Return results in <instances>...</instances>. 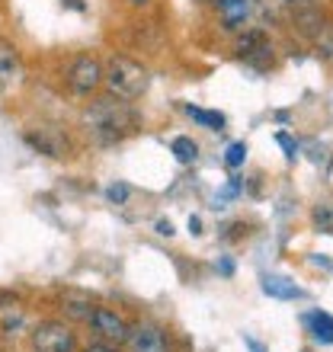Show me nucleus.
Returning a JSON list of instances; mask_svg holds the SVG:
<instances>
[{
    "label": "nucleus",
    "mask_w": 333,
    "mask_h": 352,
    "mask_svg": "<svg viewBox=\"0 0 333 352\" xmlns=\"http://www.w3.org/2000/svg\"><path fill=\"white\" fill-rule=\"evenodd\" d=\"M65 314L74 317V320H83L87 324V317L93 314V305L87 298H74V301H65Z\"/></svg>",
    "instance_id": "15"
},
{
    "label": "nucleus",
    "mask_w": 333,
    "mask_h": 352,
    "mask_svg": "<svg viewBox=\"0 0 333 352\" xmlns=\"http://www.w3.org/2000/svg\"><path fill=\"white\" fill-rule=\"evenodd\" d=\"M65 84L74 96H93V93L103 87V65L100 58L93 55H77L71 65H67Z\"/></svg>",
    "instance_id": "3"
},
{
    "label": "nucleus",
    "mask_w": 333,
    "mask_h": 352,
    "mask_svg": "<svg viewBox=\"0 0 333 352\" xmlns=\"http://www.w3.org/2000/svg\"><path fill=\"white\" fill-rule=\"evenodd\" d=\"M26 144L36 148L39 154H45V157H55V160L71 157V141H67L65 131H58V129H29Z\"/></svg>",
    "instance_id": "7"
},
{
    "label": "nucleus",
    "mask_w": 333,
    "mask_h": 352,
    "mask_svg": "<svg viewBox=\"0 0 333 352\" xmlns=\"http://www.w3.org/2000/svg\"><path fill=\"white\" fill-rule=\"evenodd\" d=\"M244 160H247V144H244V141H234L231 148L224 151V164L231 170H237V167H244Z\"/></svg>",
    "instance_id": "16"
},
{
    "label": "nucleus",
    "mask_w": 333,
    "mask_h": 352,
    "mask_svg": "<svg viewBox=\"0 0 333 352\" xmlns=\"http://www.w3.org/2000/svg\"><path fill=\"white\" fill-rule=\"evenodd\" d=\"M186 116L193 122H199L202 129L208 131H224V116L222 112H208V109H199V106H186Z\"/></svg>",
    "instance_id": "13"
},
{
    "label": "nucleus",
    "mask_w": 333,
    "mask_h": 352,
    "mask_svg": "<svg viewBox=\"0 0 333 352\" xmlns=\"http://www.w3.org/2000/svg\"><path fill=\"white\" fill-rule=\"evenodd\" d=\"M279 144H282V148L288 151V157H295V144L288 141V135H279Z\"/></svg>",
    "instance_id": "19"
},
{
    "label": "nucleus",
    "mask_w": 333,
    "mask_h": 352,
    "mask_svg": "<svg viewBox=\"0 0 333 352\" xmlns=\"http://www.w3.org/2000/svg\"><path fill=\"white\" fill-rule=\"evenodd\" d=\"M215 3H218V19H222L224 32L244 29L250 16V0H215Z\"/></svg>",
    "instance_id": "9"
},
{
    "label": "nucleus",
    "mask_w": 333,
    "mask_h": 352,
    "mask_svg": "<svg viewBox=\"0 0 333 352\" xmlns=\"http://www.w3.org/2000/svg\"><path fill=\"white\" fill-rule=\"evenodd\" d=\"M32 352H77V333L65 320H42L32 330Z\"/></svg>",
    "instance_id": "4"
},
{
    "label": "nucleus",
    "mask_w": 333,
    "mask_h": 352,
    "mask_svg": "<svg viewBox=\"0 0 333 352\" xmlns=\"http://www.w3.org/2000/svg\"><path fill=\"white\" fill-rule=\"evenodd\" d=\"M189 231H193V234H202V221H199V218H189Z\"/></svg>",
    "instance_id": "22"
},
{
    "label": "nucleus",
    "mask_w": 333,
    "mask_h": 352,
    "mask_svg": "<svg viewBox=\"0 0 333 352\" xmlns=\"http://www.w3.org/2000/svg\"><path fill=\"white\" fill-rule=\"evenodd\" d=\"M83 125L96 144H119L141 129V116L129 106V100H119L109 93L83 109Z\"/></svg>",
    "instance_id": "1"
},
{
    "label": "nucleus",
    "mask_w": 333,
    "mask_h": 352,
    "mask_svg": "<svg viewBox=\"0 0 333 352\" xmlns=\"http://www.w3.org/2000/svg\"><path fill=\"white\" fill-rule=\"evenodd\" d=\"M103 84L112 96H119V100H138L144 96L148 90L151 77H148V67L138 65L135 58H125V55H112L103 67Z\"/></svg>",
    "instance_id": "2"
},
{
    "label": "nucleus",
    "mask_w": 333,
    "mask_h": 352,
    "mask_svg": "<svg viewBox=\"0 0 333 352\" xmlns=\"http://www.w3.org/2000/svg\"><path fill=\"white\" fill-rule=\"evenodd\" d=\"M19 77H23V61L17 45L0 38V87H13Z\"/></svg>",
    "instance_id": "10"
},
{
    "label": "nucleus",
    "mask_w": 333,
    "mask_h": 352,
    "mask_svg": "<svg viewBox=\"0 0 333 352\" xmlns=\"http://www.w3.org/2000/svg\"><path fill=\"white\" fill-rule=\"evenodd\" d=\"M199 3H208V0H199Z\"/></svg>",
    "instance_id": "26"
},
{
    "label": "nucleus",
    "mask_w": 333,
    "mask_h": 352,
    "mask_svg": "<svg viewBox=\"0 0 333 352\" xmlns=\"http://www.w3.org/2000/svg\"><path fill=\"white\" fill-rule=\"evenodd\" d=\"M87 324L96 336H100V343H109V346H119L125 343V336H129V324H125V317L119 311H112V307H96L93 305V314L87 317Z\"/></svg>",
    "instance_id": "5"
},
{
    "label": "nucleus",
    "mask_w": 333,
    "mask_h": 352,
    "mask_svg": "<svg viewBox=\"0 0 333 352\" xmlns=\"http://www.w3.org/2000/svg\"><path fill=\"white\" fill-rule=\"evenodd\" d=\"M83 352H119V346H109V343H93V346H87Z\"/></svg>",
    "instance_id": "18"
},
{
    "label": "nucleus",
    "mask_w": 333,
    "mask_h": 352,
    "mask_svg": "<svg viewBox=\"0 0 333 352\" xmlns=\"http://www.w3.org/2000/svg\"><path fill=\"white\" fill-rule=\"evenodd\" d=\"M263 292L269 298H279V301H295V298H305V288L295 285L292 278L286 276H263Z\"/></svg>",
    "instance_id": "11"
},
{
    "label": "nucleus",
    "mask_w": 333,
    "mask_h": 352,
    "mask_svg": "<svg viewBox=\"0 0 333 352\" xmlns=\"http://www.w3.org/2000/svg\"><path fill=\"white\" fill-rule=\"evenodd\" d=\"M170 151H173V157L180 160V164H193V160L199 157V144H195L193 138H186V135L170 141Z\"/></svg>",
    "instance_id": "14"
},
{
    "label": "nucleus",
    "mask_w": 333,
    "mask_h": 352,
    "mask_svg": "<svg viewBox=\"0 0 333 352\" xmlns=\"http://www.w3.org/2000/svg\"><path fill=\"white\" fill-rule=\"evenodd\" d=\"M129 3H131V7H148L151 0H129Z\"/></svg>",
    "instance_id": "25"
},
{
    "label": "nucleus",
    "mask_w": 333,
    "mask_h": 352,
    "mask_svg": "<svg viewBox=\"0 0 333 352\" xmlns=\"http://www.w3.org/2000/svg\"><path fill=\"white\" fill-rule=\"evenodd\" d=\"M125 346H129V352H170L166 330L160 324H154V320L131 324L129 336H125Z\"/></svg>",
    "instance_id": "6"
},
{
    "label": "nucleus",
    "mask_w": 333,
    "mask_h": 352,
    "mask_svg": "<svg viewBox=\"0 0 333 352\" xmlns=\"http://www.w3.org/2000/svg\"><path fill=\"white\" fill-rule=\"evenodd\" d=\"M129 186L125 183H116V186H109V189H106V195H109V202H116V205H122L125 202V199H129Z\"/></svg>",
    "instance_id": "17"
},
{
    "label": "nucleus",
    "mask_w": 333,
    "mask_h": 352,
    "mask_svg": "<svg viewBox=\"0 0 333 352\" xmlns=\"http://www.w3.org/2000/svg\"><path fill=\"white\" fill-rule=\"evenodd\" d=\"M308 327H311V336H314L317 343L333 346V317L327 311H314V314L308 317Z\"/></svg>",
    "instance_id": "12"
},
{
    "label": "nucleus",
    "mask_w": 333,
    "mask_h": 352,
    "mask_svg": "<svg viewBox=\"0 0 333 352\" xmlns=\"http://www.w3.org/2000/svg\"><path fill=\"white\" fill-rule=\"evenodd\" d=\"M247 346H250V352H266V349H263V346L257 343V340H247Z\"/></svg>",
    "instance_id": "24"
},
{
    "label": "nucleus",
    "mask_w": 333,
    "mask_h": 352,
    "mask_svg": "<svg viewBox=\"0 0 333 352\" xmlns=\"http://www.w3.org/2000/svg\"><path fill=\"white\" fill-rule=\"evenodd\" d=\"M65 7H71V10H77V13H83V10H87V3H83V0H65Z\"/></svg>",
    "instance_id": "21"
},
{
    "label": "nucleus",
    "mask_w": 333,
    "mask_h": 352,
    "mask_svg": "<svg viewBox=\"0 0 333 352\" xmlns=\"http://www.w3.org/2000/svg\"><path fill=\"white\" fill-rule=\"evenodd\" d=\"M158 234H164V237H173V224H170V221H158Z\"/></svg>",
    "instance_id": "20"
},
{
    "label": "nucleus",
    "mask_w": 333,
    "mask_h": 352,
    "mask_svg": "<svg viewBox=\"0 0 333 352\" xmlns=\"http://www.w3.org/2000/svg\"><path fill=\"white\" fill-rule=\"evenodd\" d=\"M237 55H241L247 65L259 67V71L272 65V45L266 42V36H263L259 29H250L247 36L237 42Z\"/></svg>",
    "instance_id": "8"
},
{
    "label": "nucleus",
    "mask_w": 333,
    "mask_h": 352,
    "mask_svg": "<svg viewBox=\"0 0 333 352\" xmlns=\"http://www.w3.org/2000/svg\"><path fill=\"white\" fill-rule=\"evenodd\" d=\"M286 3H292V7H295V10H301V7H311L314 0H286Z\"/></svg>",
    "instance_id": "23"
}]
</instances>
